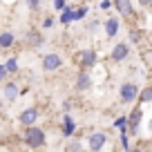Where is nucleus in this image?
Returning <instances> with one entry per match:
<instances>
[{"instance_id":"obj_23","label":"nucleus","mask_w":152,"mask_h":152,"mask_svg":"<svg viewBox=\"0 0 152 152\" xmlns=\"http://www.w3.org/2000/svg\"><path fill=\"white\" fill-rule=\"evenodd\" d=\"M54 9H56V11H65L67 2H65V0H56V2H54Z\"/></svg>"},{"instance_id":"obj_16","label":"nucleus","mask_w":152,"mask_h":152,"mask_svg":"<svg viewBox=\"0 0 152 152\" xmlns=\"http://www.w3.org/2000/svg\"><path fill=\"white\" fill-rule=\"evenodd\" d=\"M74 20H76V9L67 7V9L61 14V23H63V25H69V23H74Z\"/></svg>"},{"instance_id":"obj_28","label":"nucleus","mask_w":152,"mask_h":152,"mask_svg":"<svg viewBox=\"0 0 152 152\" xmlns=\"http://www.w3.org/2000/svg\"><path fill=\"white\" fill-rule=\"evenodd\" d=\"M99 7H101V9H110V7H112V2H110V0H105V2H101Z\"/></svg>"},{"instance_id":"obj_4","label":"nucleus","mask_w":152,"mask_h":152,"mask_svg":"<svg viewBox=\"0 0 152 152\" xmlns=\"http://www.w3.org/2000/svg\"><path fill=\"white\" fill-rule=\"evenodd\" d=\"M38 116H40L38 107H27V110H23V112L18 114V123L23 125V128H34V123L38 121Z\"/></svg>"},{"instance_id":"obj_29","label":"nucleus","mask_w":152,"mask_h":152,"mask_svg":"<svg viewBox=\"0 0 152 152\" xmlns=\"http://www.w3.org/2000/svg\"><path fill=\"white\" fill-rule=\"evenodd\" d=\"M63 107H65V114H67L72 107H74V105H72V101H65V105H63Z\"/></svg>"},{"instance_id":"obj_7","label":"nucleus","mask_w":152,"mask_h":152,"mask_svg":"<svg viewBox=\"0 0 152 152\" xmlns=\"http://www.w3.org/2000/svg\"><path fill=\"white\" fill-rule=\"evenodd\" d=\"M141 119H143V110H141V105H137V107L130 112V116H128V130L132 134L139 132V123H141Z\"/></svg>"},{"instance_id":"obj_31","label":"nucleus","mask_w":152,"mask_h":152,"mask_svg":"<svg viewBox=\"0 0 152 152\" xmlns=\"http://www.w3.org/2000/svg\"><path fill=\"white\" fill-rule=\"evenodd\" d=\"M130 152H143V150H141V148H132Z\"/></svg>"},{"instance_id":"obj_18","label":"nucleus","mask_w":152,"mask_h":152,"mask_svg":"<svg viewBox=\"0 0 152 152\" xmlns=\"http://www.w3.org/2000/svg\"><path fill=\"white\" fill-rule=\"evenodd\" d=\"M139 101H141V103H150L152 101V87H143L141 94H139Z\"/></svg>"},{"instance_id":"obj_5","label":"nucleus","mask_w":152,"mask_h":152,"mask_svg":"<svg viewBox=\"0 0 152 152\" xmlns=\"http://www.w3.org/2000/svg\"><path fill=\"white\" fill-rule=\"evenodd\" d=\"M128 56H130V45H128V43H119V45H114L112 52H110V61H114V63L125 61Z\"/></svg>"},{"instance_id":"obj_13","label":"nucleus","mask_w":152,"mask_h":152,"mask_svg":"<svg viewBox=\"0 0 152 152\" xmlns=\"http://www.w3.org/2000/svg\"><path fill=\"white\" fill-rule=\"evenodd\" d=\"M114 7L119 9L121 16H128V18H130V16H134V5H132V2H128V0H116Z\"/></svg>"},{"instance_id":"obj_27","label":"nucleus","mask_w":152,"mask_h":152,"mask_svg":"<svg viewBox=\"0 0 152 152\" xmlns=\"http://www.w3.org/2000/svg\"><path fill=\"white\" fill-rule=\"evenodd\" d=\"M132 40L139 43V40H141V31H132Z\"/></svg>"},{"instance_id":"obj_9","label":"nucleus","mask_w":152,"mask_h":152,"mask_svg":"<svg viewBox=\"0 0 152 152\" xmlns=\"http://www.w3.org/2000/svg\"><path fill=\"white\" fill-rule=\"evenodd\" d=\"M18 85L16 83H11V81H7L5 83V87H2V101H7V103H14L16 99H18Z\"/></svg>"},{"instance_id":"obj_24","label":"nucleus","mask_w":152,"mask_h":152,"mask_svg":"<svg viewBox=\"0 0 152 152\" xmlns=\"http://www.w3.org/2000/svg\"><path fill=\"white\" fill-rule=\"evenodd\" d=\"M9 76V72H7V67H5V63H0V83H5V78Z\"/></svg>"},{"instance_id":"obj_15","label":"nucleus","mask_w":152,"mask_h":152,"mask_svg":"<svg viewBox=\"0 0 152 152\" xmlns=\"http://www.w3.org/2000/svg\"><path fill=\"white\" fill-rule=\"evenodd\" d=\"M14 43H16V36L11 31H2V34H0V47H2V49L11 47Z\"/></svg>"},{"instance_id":"obj_8","label":"nucleus","mask_w":152,"mask_h":152,"mask_svg":"<svg viewBox=\"0 0 152 152\" xmlns=\"http://www.w3.org/2000/svg\"><path fill=\"white\" fill-rule=\"evenodd\" d=\"M105 141H107V137H105L103 132H92L90 139H87V145H90L92 152H101L105 145Z\"/></svg>"},{"instance_id":"obj_11","label":"nucleus","mask_w":152,"mask_h":152,"mask_svg":"<svg viewBox=\"0 0 152 152\" xmlns=\"http://www.w3.org/2000/svg\"><path fill=\"white\" fill-rule=\"evenodd\" d=\"M25 43H27L29 47H40V45L45 43V38L40 36V31H36V29H29V31L25 34Z\"/></svg>"},{"instance_id":"obj_20","label":"nucleus","mask_w":152,"mask_h":152,"mask_svg":"<svg viewBox=\"0 0 152 152\" xmlns=\"http://www.w3.org/2000/svg\"><path fill=\"white\" fill-rule=\"evenodd\" d=\"M87 11H90V5H81L78 9H76V20H83L87 16Z\"/></svg>"},{"instance_id":"obj_10","label":"nucleus","mask_w":152,"mask_h":152,"mask_svg":"<svg viewBox=\"0 0 152 152\" xmlns=\"http://www.w3.org/2000/svg\"><path fill=\"white\" fill-rule=\"evenodd\" d=\"M74 87L78 92L90 90V87H92V76L87 74V72H78V74H76V81H74Z\"/></svg>"},{"instance_id":"obj_12","label":"nucleus","mask_w":152,"mask_h":152,"mask_svg":"<svg viewBox=\"0 0 152 152\" xmlns=\"http://www.w3.org/2000/svg\"><path fill=\"white\" fill-rule=\"evenodd\" d=\"M105 34H107V38H114L119 34V18H116V16H110V18L105 20Z\"/></svg>"},{"instance_id":"obj_17","label":"nucleus","mask_w":152,"mask_h":152,"mask_svg":"<svg viewBox=\"0 0 152 152\" xmlns=\"http://www.w3.org/2000/svg\"><path fill=\"white\" fill-rule=\"evenodd\" d=\"M114 128H119L121 134H125L128 132V116H119V119L114 121Z\"/></svg>"},{"instance_id":"obj_26","label":"nucleus","mask_w":152,"mask_h":152,"mask_svg":"<svg viewBox=\"0 0 152 152\" xmlns=\"http://www.w3.org/2000/svg\"><path fill=\"white\" fill-rule=\"evenodd\" d=\"M27 7H29V9H38V7H40V2H36V0H31V2H27Z\"/></svg>"},{"instance_id":"obj_30","label":"nucleus","mask_w":152,"mask_h":152,"mask_svg":"<svg viewBox=\"0 0 152 152\" xmlns=\"http://www.w3.org/2000/svg\"><path fill=\"white\" fill-rule=\"evenodd\" d=\"M2 107H5V101H2V96H0V112H2Z\"/></svg>"},{"instance_id":"obj_14","label":"nucleus","mask_w":152,"mask_h":152,"mask_svg":"<svg viewBox=\"0 0 152 152\" xmlns=\"http://www.w3.org/2000/svg\"><path fill=\"white\" fill-rule=\"evenodd\" d=\"M74 132H76V123H74V119H72L69 114H65V116H63V134H65V137H72Z\"/></svg>"},{"instance_id":"obj_2","label":"nucleus","mask_w":152,"mask_h":152,"mask_svg":"<svg viewBox=\"0 0 152 152\" xmlns=\"http://www.w3.org/2000/svg\"><path fill=\"white\" fill-rule=\"evenodd\" d=\"M96 61H99V54L94 49H81V52L76 54V63L81 65V72H87L90 67H94Z\"/></svg>"},{"instance_id":"obj_3","label":"nucleus","mask_w":152,"mask_h":152,"mask_svg":"<svg viewBox=\"0 0 152 152\" xmlns=\"http://www.w3.org/2000/svg\"><path fill=\"white\" fill-rule=\"evenodd\" d=\"M139 94H141V87L137 85V83H123V85L119 87V96L123 103H134V101L139 99Z\"/></svg>"},{"instance_id":"obj_19","label":"nucleus","mask_w":152,"mask_h":152,"mask_svg":"<svg viewBox=\"0 0 152 152\" xmlns=\"http://www.w3.org/2000/svg\"><path fill=\"white\" fill-rule=\"evenodd\" d=\"M5 67H7L9 74H16V72H18V58H9V61L5 63Z\"/></svg>"},{"instance_id":"obj_25","label":"nucleus","mask_w":152,"mask_h":152,"mask_svg":"<svg viewBox=\"0 0 152 152\" xmlns=\"http://www.w3.org/2000/svg\"><path fill=\"white\" fill-rule=\"evenodd\" d=\"M52 25H54V18H45V20H43V27H45V29H49Z\"/></svg>"},{"instance_id":"obj_22","label":"nucleus","mask_w":152,"mask_h":152,"mask_svg":"<svg viewBox=\"0 0 152 152\" xmlns=\"http://www.w3.org/2000/svg\"><path fill=\"white\" fill-rule=\"evenodd\" d=\"M121 148H123L125 152H130V150H132V148H130V143H128V132H125V134H121Z\"/></svg>"},{"instance_id":"obj_1","label":"nucleus","mask_w":152,"mask_h":152,"mask_svg":"<svg viewBox=\"0 0 152 152\" xmlns=\"http://www.w3.org/2000/svg\"><path fill=\"white\" fill-rule=\"evenodd\" d=\"M23 143H25L27 148H31V150L43 148L45 143H47L45 130H40L38 125H34V128H25V132H23Z\"/></svg>"},{"instance_id":"obj_21","label":"nucleus","mask_w":152,"mask_h":152,"mask_svg":"<svg viewBox=\"0 0 152 152\" xmlns=\"http://www.w3.org/2000/svg\"><path fill=\"white\" fill-rule=\"evenodd\" d=\"M67 152H83L81 141H69V143H67Z\"/></svg>"},{"instance_id":"obj_6","label":"nucleus","mask_w":152,"mask_h":152,"mask_svg":"<svg viewBox=\"0 0 152 152\" xmlns=\"http://www.w3.org/2000/svg\"><path fill=\"white\" fill-rule=\"evenodd\" d=\"M63 67V58L58 54H45L43 56V69L45 72H56Z\"/></svg>"}]
</instances>
